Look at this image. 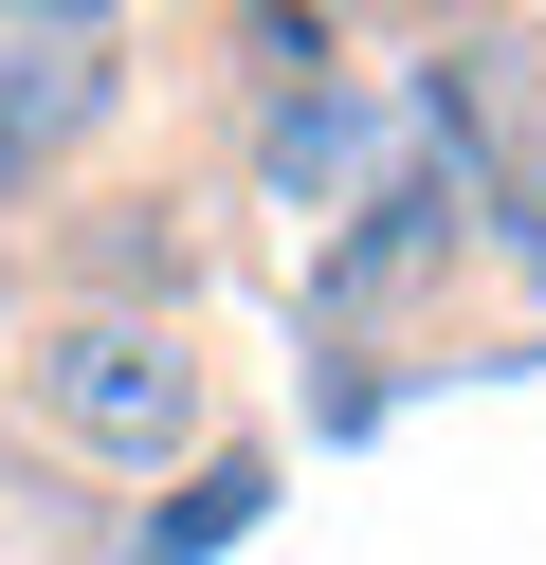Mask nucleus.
I'll return each instance as SVG.
<instances>
[{
  "mask_svg": "<svg viewBox=\"0 0 546 565\" xmlns=\"http://www.w3.org/2000/svg\"><path fill=\"white\" fill-rule=\"evenodd\" d=\"M19 419L109 492H164L218 456V347L201 310H19Z\"/></svg>",
  "mask_w": 546,
  "mask_h": 565,
  "instance_id": "nucleus-1",
  "label": "nucleus"
},
{
  "mask_svg": "<svg viewBox=\"0 0 546 565\" xmlns=\"http://www.w3.org/2000/svg\"><path fill=\"white\" fill-rule=\"evenodd\" d=\"M128 92H146V19H109V0H0V220L73 201V164L128 128Z\"/></svg>",
  "mask_w": 546,
  "mask_h": 565,
  "instance_id": "nucleus-2",
  "label": "nucleus"
},
{
  "mask_svg": "<svg viewBox=\"0 0 546 565\" xmlns=\"http://www.w3.org/2000/svg\"><path fill=\"white\" fill-rule=\"evenodd\" d=\"M36 310H201V201L92 183L73 220H36Z\"/></svg>",
  "mask_w": 546,
  "mask_h": 565,
  "instance_id": "nucleus-3",
  "label": "nucleus"
}]
</instances>
